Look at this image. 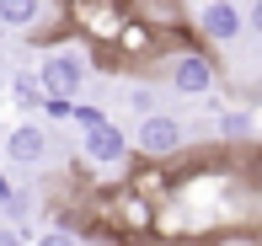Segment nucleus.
<instances>
[{
    "label": "nucleus",
    "mask_w": 262,
    "mask_h": 246,
    "mask_svg": "<svg viewBox=\"0 0 262 246\" xmlns=\"http://www.w3.org/2000/svg\"><path fill=\"white\" fill-rule=\"evenodd\" d=\"M86 80H91V54H86V49H49V54L38 59V86H43V97H70V102H80Z\"/></svg>",
    "instance_id": "f257e3e1"
},
{
    "label": "nucleus",
    "mask_w": 262,
    "mask_h": 246,
    "mask_svg": "<svg viewBox=\"0 0 262 246\" xmlns=\"http://www.w3.org/2000/svg\"><path fill=\"white\" fill-rule=\"evenodd\" d=\"M241 6L235 0H204V11H198V32H204L209 43H235L241 38Z\"/></svg>",
    "instance_id": "f03ea898"
},
{
    "label": "nucleus",
    "mask_w": 262,
    "mask_h": 246,
    "mask_svg": "<svg viewBox=\"0 0 262 246\" xmlns=\"http://www.w3.org/2000/svg\"><path fill=\"white\" fill-rule=\"evenodd\" d=\"M139 150H145V155H171L177 145H182V123L171 118V113H145V118H139Z\"/></svg>",
    "instance_id": "7ed1b4c3"
},
{
    "label": "nucleus",
    "mask_w": 262,
    "mask_h": 246,
    "mask_svg": "<svg viewBox=\"0 0 262 246\" xmlns=\"http://www.w3.org/2000/svg\"><path fill=\"white\" fill-rule=\"evenodd\" d=\"M214 64L204 59V54H177L171 59V91H182V97H209L214 91Z\"/></svg>",
    "instance_id": "20e7f679"
},
{
    "label": "nucleus",
    "mask_w": 262,
    "mask_h": 246,
    "mask_svg": "<svg viewBox=\"0 0 262 246\" xmlns=\"http://www.w3.org/2000/svg\"><path fill=\"white\" fill-rule=\"evenodd\" d=\"M123 150H128V134L118 123H102V128H91V134H80V155H86L91 166H118Z\"/></svg>",
    "instance_id": "39448f33"
},
{
    "label": "nucleus",
    "mask_w": 262,
    "mask_h": 246,
    "mask_svg": "<svg viewBox=\"0 0 262 246\" xmlns=\"http://www.w3.org/2000/svg\"><path fill=\"white\" fill-rule=\"evenodd\" d=\"M43 155H49V134H43V123H16L6 134V161H11V166H38Z\"/></svg>",
    "instance_id": "423d86ee"
},
{
    "label": "nucleus",
    "mask_w": 262,
    "mask_h": 246,
    "mask_svg": "<svg viewBox=\"0 0 262 246\" xmlns=\"http://www.w3.org/2000/svg\"><path fill=\"white\" fill-rule=\"evenodd\" d=\"M43 0H0V21L6 27H38Z\"/></svg>",
    "instance_id": "0eeeda50"
},
{
    "label": "nucleus",
    "mask_w": 262,
    "mask_h": 246,
    "mask_svg": "<svg viewBox=\"0 0 262 246\" xmlns=\"http://www.w3.org/2000/svg\"><path fill=\"white\" fill-rule=\"evenodd\" d=\"M257 128V113H246V107H225L220 113V134H230V139H246Z\"/></svg>",
    "instance_id": "6e6552de"
},
{
    "label": "nucleus",
    "mask_w": 262,
    "mask_h": 246,
    "mask_svg": "<svg viewBox=\"0 0 262 246\" xmlns=\"http://www.w3.org/2000/svg\"><path fill=\"white\" fill-rule=\"evenodd\" d=\"M38 91H43V86H32L27 75H16V80H11V97H16V107H21V113H43Z\"/></svg>",
    "instance_id": "1a4fd4ad"
},
{
    "label": "nucleus",
    "mask_w": 262,
    "mask_h": 246,
    "mask_svg": "<svg viewBox=\"0 0 262 246\" xmlns=\"http://www.w3.org/2000/svg\"><path fill=\"white\" fill-rule=\"evenodd\" d=\"M70 123H75L80 134H91V128H102V123H107V113L97 107V102H75V118H70Z\"/></svg>",
    "instance_id": "9d476101"
},
{
    "label": "nucleus",
    "mask_w": 262,
    "mask_h": 246,
    "mask_svg": "<svg viewBox=\"0 0 262 246\" xmlns=\"http://www.w3.org/2000/svg\"><path fill=\"white\" fill-rule=\"evenodd\" d=\"M128 102H134L139 113H156V91H150V86H134V91H128Z\"/></svg>",
    "instance_id": "9b49d317"
},
{
    "label": "nucleus",
    "mask_w": 262,
    "mask_h": 246,
    "mask_svg": "<svg viewBox=\"0 0 262 246\" xmlns=\"http://www.w3.org/2000/svg\"><path fill=\"white\" fill-rule=\"evenodd\" d=\"M0 246H27V230L21 225H0Z\"/></svg>",
    "instance_id": "f8f14e48"
},
{
    "label": "nucleus",
    "mask_w": 262,
    "mask_h": 246,
    "mask_svg": "<svg viewBox=\"0 0 262 246\" xmlns=\"http://www.w3.org/2000/svg\"><path fill=\"white\" fill-rule=\"evenodd\" d=\"M38 246H75V241H70L64 230H49V236H38Z\"/></svg>",
    "instance_id": "ddd939ff"
},
{
    "label": "nucleus",
    "mask_w": 262,
    "mask_h": 246,
    "mask_svg": "<svg viewBox=\"0 0 262 246\" xmlns=\"http://www.w3.org/2000/svg\"><path fill=\"white\" fill-rule=\"evenodd\" d=\"M252 32H262V0H252Z\"/></svg>",
    "instance_id": "4468645a"
},
{
    "label": "nucleus",
    "mask_w": 262,
    "mask_h": 246,
    "mask_svg": "<svg viewBox=\"0 0 262 246\" xmlns=\"http://www.w3.org/2000/svg\"><path fill=\"white\" fill-rule=\"evenodd\" d=\"M6 32H11V27H6V21H0V38H6Z\"/></svg>",
    "instance_id": "2eb2a0df"
}]
</instances>
